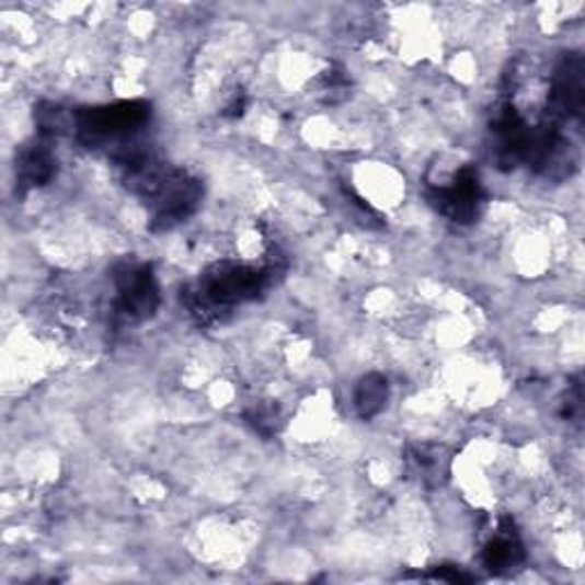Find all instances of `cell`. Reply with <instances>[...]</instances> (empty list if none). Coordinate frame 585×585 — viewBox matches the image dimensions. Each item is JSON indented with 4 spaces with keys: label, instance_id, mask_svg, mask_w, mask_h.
I'll return each mask as SVG.
<instances>
[{
    "label": "cell",
    "instance_id": "6da1fadb",
    "mask_svg": "<svg viewBox=\"0 0 585 585\" xmlns=\"http://www.w3.org/2000/svg\"><path fill=\"white\" fill-rule=\"evenodd\" d=\"M273 268H250L241 263H216L206 271L199 286L185 292V305L199 323H213L236 305L259 298L271 284Z\"/></svg>",
    "mask_w": 585,
    "mask_h": 585
},
{
    "label": "cell",
    "instance_id": "7a4b0ae2",
    "mask_svg": "<svg viewBox=\"0 0 585 585\" xmlns=\"http://www.w3.org/2000/svg\"><path fill=\"white\" fill-rule=\"evenodd\" d=\"M151 117V105L147 101H122L103 108H85L73 115L76 138L88 149L105 145L124 147L138 130L147 126Z\"/></svg>",
    "mask_w": 585,
    "mask_h": 585
},
{
    "label": "cell",
    "instance_id": "3957f363",
    "mask_svg": "<svg viewBox=\"0 0 585 585\" xmlns=\"http://www.w3.org/2000/svg\"><path fill=\"white\" fill-rule=\"evenodd\" d=\"M202 199V183L188 172L172 170L163 174L156 183V188L145 197V204L151 208V229L170 231L188 216H193Z\"/></svg>",
    "mask_w": 585,
    "mask_h": 585
},
{
    "label": "cell",
    "instance_id": "277c9868",
    "mask_svg": "<svg viewBox=\"0 0 585 585\" xmlns=\"http://www.w3.org/2000/svg\"><path fill=\"white\" fill-rule=\"evenodd\" d=\"M115 284L119 290L117 311L128 321H145L161 305V292L151 265L122 263L115 271Z\"/></svg>",
    "mask_w": 585,
    "mask_h": 585
},
{
    "label": "cell",
    "instance_id": "5b68a950",
    "mask_svg": "<svg viewBox=\"0 0 585 585\" xmlns=\"http://www.w3.org/2000/svg\"><path fill=\"white\" fill-rule=\"evenodd\" d=\"M585 108V69L583 58L576 53H567L555 67L549 105H547V122L561 128V124L570 119H581Z\"/></svg>",
    "mask_w": 585,
    "mask_h": 585
},
{
    "label": "cell",
    "instance_id": "8992f818",
    "mask_svg": "<svg viewBox=\"0 0 585 585\" xmlns=\"http://www.w3.org/2000/svg\"><path fill=\"white\" fill-rule=\"evenodd\" d=\"M431 202L448 220L469 225L478 218V213H481L485 191L481 179H478V172L473 168H462L456 174L454 183L439 185V188L431 193Z\"/></svg>",
    "mask_w": 585,
    "mask_h": 585
},
{
    "label": "cell",
    "instance_id": "52a82bcc",
    "mask_svg": "<svg viewBox=\"0 0 585 585\" xmlns=\"http://www.w3.org/2000/svg\"><path fill=\"white\" fill-rule=\"evenodd\" d=\"M56 170H58L56 156H53V151L42 142L25 145L16 156V183L21 191L46 185L53 176H56Z\"/></svg>",
    "mask_w": 585,
    "mask_h": 585
},
{
    "label": "cell",
    "instance_id": "ba28073f",
    "mask_svg": "<svg viewBox=\"0 0 585 585\" xmlns=\"http://www.w3.org/2000/svg\"><path fill=\"white\" fill-rule=\"evenodd\" d=\"M524 561V547L519 542V536L515 530V524L511 519H503L501 528L494 540L483 551V563L492 574L511 572Z\"/></svg>",
    "mask_w": 585,
    "mask_h": 585
},
{
    "label": "cell",
    "instance_id": "9c48e42d",
    "mask_svg": "<svg viewBox=\"0 0 585 585\" xmlns=\"http://www.w3.org/2000/svg\"><path fill=\"white\" fill-rule=\"evenodd\" d=\"M389 398V385L387 378L380 374H368L359 380L357 391H355V408L362 418H374L378 416Z\"/></svg>",
    "mask_w": 585,
    "mask_h": 585
},
{
    "label": "cell",
    "instance_id": "30bf717a",
    "mask_svg": "<svg viewBox=\"0 0 585 585\" xmlns=\"http://www.w3.org/2000/svg\"><path fill=\"white\" fill-rule=\"evenodd\" d=\"M410 462L414 464L416 473L421 475L423 483L437 485L444 473V458L441 450L435 446H414L410 450Z\"/></svg>",
    "mask_w": 585,
    "mask_h": 585
},
{
    "label": "cell",
    "instance_id": "8fae6325",
    "mask_svg": "<svg viewBox=\"0 0 585 585\" xmlns=\"http://www.w3.org/2000/svg\"><path fill=\"white\" fill-rule=\"evenodd\" d=\"M71 119L73 117H69L65 113V108H60V105H53V103H42L39 108L35 111L37 130H39V136H44V138L60 136V133H65L69 128Z\"/></svg>",
    "mask_w": 585,
    "mask_h": 585
},
{
    "label": "cell",
    "instance_id": "7c38bea8",
    "mask_svg": "<svg viewBox=\"0 0 585 585\" xmlns=\"http://www.w3.org/2000/svg\"><path fill=\"white\" fill-rule=\"evenodd\" d=\"M245 416H248L252 428L256 433H261L263 437H271L277 431V410H273V408L259 405V408H252Z\"/></svg>",
    "mask_w": 585,
    "mask_h": 585
},
{
    "label": "cell",
    "instance_id": "4fadbf2b",
    "mask_svg": "<svg viewBox=\"0 0 585 585\" xmlns=\"http://www.w3.org/2000/svg\"><path fill=\"white\" fill-rule=\"evenodd\" d=\"M431 578H439V581H448V583H471L473 576L464 574L462 570L454 567V565H444V567H437Z\"/></svg>",
    "mask_w": 585,
    "mask_h": 585
},
{
    "label": "cell",
    "instance_id": "5bb4252c",
    "mask_svg": "<svg viewBox=\"0 0 585 585\" xmlns=\"http://www.w3.org/2000/svg\"><path fill=\"white\" fill-rule=\"evenodd\" d=\"M245 108H248V96H245L243 92H238V94L231 99V103L225 108V115H227V117H243Z\"/></svg>",
    "mask_w": 585,
    "mask_h": 585
}]
</instances>
